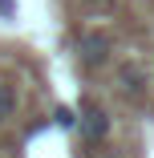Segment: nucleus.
<instances>
[{"label":"nucleus","mask_w":154,"mask_h":158,"mask_svg":"<svg viewBox=\"0 0 154 158\" xmlns=\"http://www.w3.org/2000/svg\"><path fill=\"white\" fill-rule=\"evenodd\" d=\"M77 57H81V65H89V69L106 65V57H110V37H106V33H85L81 45H77Z\"/></svg>","instance_id":"nucleus-2"},{"label":"nucleus","mask_w":154,"mask_h":158,"mask_svg":"<svg viewBox=\"0 0 154 158\" xmlns=\"http://www.w3.org/2000/svg\"><path fill=\"white\" fill-rule=\"evenodd\" d=\"M57 126H61V130H73V110L61 106V110H57Z\"/></svg>","instance_id":"nucleus-5"},{"label":"nucleus","mask_w":154,"mask_h":158,"mask_svg":"<svg viewBox=\"0 0 154 158\" xmlns=\"http://www.w3.org/2000/svg\"><path fill=\"white\" fill-rule=\"evenodd\" d=\"M122 89H126L130 98H138V93L146 89V73L134 69V65H126V69H122Z\"/></svg>","instance_id":"nucleus-3"},{"label":"nucleus","mask_w":154,"mask_h":158,"mask_svg":"<svg viewBox=\"0 0 154 158\" xmlns=\"http://www.w3.org/2000/svg\"><path fill=\"white\" fill-rule=\"evenodd\" d=\"M12 114H16V89L0 77V122H8Z\"/></svg>","instance_id":"nucleus-4"},{"label":"nucleus","mask_w":154,"mask_h":158,"mask_svg":"<svg viewBox=\"0 0 154 158\" xmlns=\"http://www.w3.org/2000/svg\"><path fill=\"white\" fill-rule=\"evenodd\" d=\"M73 126H77L81 142H102V138L110 134V118H106V110L94 106V102H81V118H73Z\"/></svg>","instance_id":"nucleus-1"}]
</instances>
